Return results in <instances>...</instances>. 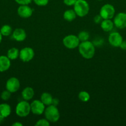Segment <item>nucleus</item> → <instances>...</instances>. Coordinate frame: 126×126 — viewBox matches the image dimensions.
I'll list each match as a JSON object with an SVG mask.
<instances>
[{
    "mask_svg": "<svg viewBox=\"0 0 126 126\" xmlns=\"http://www.w3.org/2000/svg\"><path fill=\"white\" fill-rule=\"evenodd\" d=\"M0 32H1L2 36H8L12 33V28L9 25H4L2 26V27L0 29Z\"/></svg>",
    "mask_w": 126,
    "mask_h": 126,
    "instance_id": "nucleus-21",
    "label": "nucleus"
},
{
    "mask_svg": "<svg viewBox=\"0 0 126 126\" xmlns=\"http://www.w3.org/2000/svg\"><path fill=\"white\" fill-rule=\"evenodd\" d=\"M35 94L34 90L31 87H26L22 91L21 95L24 100L28 101L32 99Z\"/></svg>",
    "mask_w": 126,
    "mask_h": 126,
    "instance_id": "nucleus-16",
    "label": "nucleus"
},
{
    "mask_svg": "<svg viewBox=\"0 0 126 126\" xmlns=\"http://www.w3.org/2000/svg\"><path fill=\"white\" fill-rule=\"evenodd\" d=\"M74 10L77 16L80 17H84L88 14L90 6L85 0H77L74 5Z\"/></svg>",
    "mask_w": 126,
    "mask_h": 126,
    "instance_id": "nucleus-3",
    "label": "nucleus"
},
{
    "mask_svg": "<svg viewBox=\"0 0 126 126\" xmlns=\"http://www.w3.org/2000/svg\"><path fill=\"white\" fill-rule=\"evenodd\" d=\"M79 100L83 102H88L90 98V95L86 91H81L78 95Z\"/></svg>",
    "mask_w": 126,
    "mask_h": 126,
    "instance_id": "nucleus-22",
    "label": "nucleus"
},
{
    "mask_svg": "<svg viewBox=\"0 0 126 126\" xmlns=\"http://www.w3.org/2000/svg\"><path fill=\"white\" fill-rule=\"evenodd\" d=\"M98 1H102V0H98Z\"/></svg>",
    "mask_w": 126,
    "mask_h": 126,
    "instance_id": "nucleus-35",
    "label": "nucleus"
},
{
    "mask_svg": "<svg viewBox=\"0 0 126 126\" xmlns=\"http://www.w3.org/2000/svg\"><path fill=\"white\" fill-rule=\"evenodd\" d=\"M119 47L122 50H126V41H122V43L120 45Z\"/></svg>",
    "mask_w": 126,
    "mask_h": 126,
    "instance_id": "nucleus-30",
    "label": "nucleus"
},
{
    "mask_svg": "<svg viewBox=\"0 0 126 126\" xmlns=\"http://www.w3.org/2000/svg\"><path fill=\"white\" fill-rule=\"evenodd\" d=\"M45 118L49 123H56L60 118V113L56 106L50 105L44 110Z\"/></svg>",
    "mask_w": 126,
    "mask_h": 126,
    "instance_id": "nucleus-2",
    "label": "nucleus"
},
{
    "mask_svg": "<svg viewBox=\"0 0 126 126\" xmlns=\"http://www.w3.org/2000/svg\"><path fill=\"white\" fill-rule=\"evenodd\" d=\"M64 3L67 6H72L75 4L77 0H63Z\"/></svg>",
    "mask_w": 126,
    "mask_h": 126,
    "instance_id": "nucleus-28",
    "label": "nucleus"
},
{
    "mask_svg": "<svg viewBox=\"0 0 126 126\" xmlns=\"http://www.w3.org/2000/svg\"></svg>",
    "mask_w": 126,
    "mask_h": 126,
    "instance_id": "nucleus-36",
    "label": "nucleus"
},
{
    "mask_svg": "<svg viewBox=\"0 0 126 126\" xmlns=\"http://www.w3.org/2000/svg\"><path fill=\"white\" fill-rule=\"evenodd\" d=\"M114 24L116 28L119 29H124L126 28V13L119 12L114 17Z\"/></svg>",
    "mask_w": 126,
    "mask_h": 126,
    "instance_id": "nucleus-10",
    "label": "nucleus"
},
{
    "mask_svg": "<svg viewBox=\"0 0 126 126\" xmlns=\"http://www.w3.org/2000/svg\"><path fill=\"white\" fill-rule=\"evenodd\" d=\"M31 112L35 115H41L45 110V105L41 100H35L30 103Z\"/></svg>",
    "mask_w": 126,
    "mask_h": 126,
    "instance_id": "nucleus-9",
    "label": "nucleus"
},
{
    "mask_svg": "<svg viewBox=\"0 0 126 126\" xmlns=\"http://www.w3.org/2000/svg\"><path fill=\"white\" fill-rule=\"evenodd\" d=\"M2 35L1 34V32H0V44H1V41H2Z\"/></svg>",
    "mask_w": 126,
    "mask_h": 126,
    "instance_id": "nucleus-33",
    "label": "nucleus"
},
{
    "mask_svg": "<svg viewBox=\"0 0 126 126\" xmlns=\"http://www.w3.org/2000/svg\"><path fill=\"white\" fill-rule=\"evenodd\" d=\"M77 14L74 9H68L64 12L63 17L64 20L67 22H72L77 17Z\"/></svg>",
    "mask_w": 126,
    "mask_h": 126,
    "instance_id": "nucleus-19",
    "label": "nucleus"
},
{
    "mask_svg": "<svg viewBox=\"0 0 126 126\" xmlns=\"http://www.w3.org/2000/svg\"><path fill=\"white\" fill-rule=\"evenodd\" d=\"M77 36L80 42L86 41L88 40L89 38H90V34L88 32H86V31H82L79 33Z\"/></svg>",
    "mask_w": 126,
    "mask_h": 126,
    "instance_id": "nucleus-23",
    "label": "nucleus"
},
{
    "mask_svg": "<svg viewBox=\"0 0 126 126\" xmlns=\"http://www.w3.org/2000/svg\"><path fill=\"white\" fill-rule=\"evenodd\" d=\"M12 38L18 42L23 41L27 38V33L23 28H17L12 32Z\"/></svg>",
    "mask_w": 126,
    "mask_h": 126,
    "instance_id": "nucleus-13",
    "label": "nucleus"
},
{
    "mask_svg": "<svg viewBox=\"0 0 126 126\" xmlns=\"http://www.w3.org/2000/svg\"><path fill=\"white\" fill-rule=\"evenodd\" d=\"M11 113V107L7 103L0 104V118H7Z\"/></svg>",
    "mask_w": 126,
    "mask_h": 126,
    "instance_id": "nucleus-15",
    "label": "nucleus"
},
{
    "mask_svg": "<svg viewBox=\"0 0 126 126\" xmlns=\"http://www.w3.org/2000/svg\"><path fill=\"white\" fill-rule=\"evenodd\" d=\"M17 14L21 18H30L33 14V9L28 5H20L17 9Z\"/></svg>",
    "mask_w": 126,
    "mask_h": 126,
    "instance_id": "nucleus-12",
    "label": "nucleus"
},
{
    "mask_svg": "<svg viewBox=\"0 0 126 126\" xmlns=\"http://www.w3.org/2000/svg\"><path fill=\"white\" fill-rule=\"evenodd\" d=\"M11 92H10L9 91H7V89L6 91H2V92L1 93V99L3 100L4 101H7L11 98Z\"/></svg>",
    "mask_w": 126,
    "mask_h": 126,
    "instance_id": "nucleus-25",
    "label": "nucleus"
},
{
    "mask_svg": "<svg viewBox=\"0 0 126 126\" xmlns=\"http://www.w3.org/2000/svg\"><path fill=\"white\" fill-rule=\"evenodd\" d=\"M30 112V104L27 101H21L16 105V113L18 116L24 118L27 116Z\"/></svg>",
    "mask_w": 126,
    "mask_h": 126,
    "instance_id": "nucleus-4",
    "label": "nucleus"
},
{
    "mask_svg": "<svg viewBox=\"0 0 126 126\" xmlns=\"http://www.w3.org/2000/svg\"><path fill=\"white\" fill-rule=\"evenodd\" d=\"M50 123L46 119H40L37 121L35 126H49Z\"/></svg>",
    "mask_w": 126,
    "mask_h": 126,
    "instance_id": "nucleus-24",
    "label": "nucleus"
},
{
    "mask_svg": "<svg viewBox=\"0 0 126 126\" xmlns=\"http://www.w3.org/2000/svg\"><path fill=\"white\" fill-rule=\"evenodd\" d=\"M79 51L82 57L85 59H91L95 54V47L93 43L89 41L80 42L79 46Z\"/></svg>",
    "mask_w": 126,
    "mask_h": 126,
    "instance_id": "nucleus-1",
    "label": "nucleus"
},
{
    "mask_svg": "<svg viewBox=\"0 0 126 126\" xmlns=\"http://www.w3.org/2000/svg\"><path fill=\"white\" fill-rule=\"evenodd\" d=\"M63 44L69 49H74L78 47L80 41L77 36L74 34H69L65 36L63 40Z\"/></svg>",
    "mask_w": 126,
    "mask_h": 126,
    "instance_id": "nucleus-5",
    "label": "nucleus"
},
{
    "mask_svg": "<svg viewBox=\"0 0 126 126\" xmlns=\"http://www.w3.org/2000/svg\"><path fill=\"white\" fill-rule=\"evenodd\" d=\"M33 2L38 6H45L48 4L49 0H33Z\"/></svg>",
    "mask_w": 126,
    "mask_h": 126,
    "instance_id": "nucleus-26",
    "label": "nucleus"
},
{
    "mask_svg": "<svg viewBox=\"0 0 126 126\" xmlns=\"http://www.w3.org/2000/svg\"><path fill=\"white\" fill-rule=\"evenodd\" d=\"M3 118H0V124H1V123H2V121L3 120Z\"/></svg>",
    "mask_w": 126,
    "mask_h": 126,
    "instance_id": "nucleus-34",
    "label": "nucleus"
},
{
    "mask_svg": "<svg viewBox=\"0 0 126 126\" xmlns=\"http://www.w3.org/2000/svg\"><path fill=\"white\" fill-rule=\"evenodd\" d=\"M103 20V18L101 17V16L99 14V15H96V16H95L93 20L95 23L98 24V23H101V22H102Z\"/></svg>",
    "mask_w": 126,
    "mask_h": 126,
    "instance_id": "nucleus-29",
    "label": "nucleus"
},
{
    "mask_svg": "<svg viewBox=\"0 0 126 126\" xmlns=\"http://www.w3.org/2000/svg\"><path fill=\"white\" fill-rule=\"evenodd\" d=\"M53 97L51 94L48 92H44L42 94L40 97V100L44 105L49 106L52 104Z\"/></svg>",
    "mask_w": 126,
    "mask_h": 126,
    "instance_id": "nucleus-18",
    "label": "nucleus"
},
{
    "mask_svg": "<svg viewBox=\"0 0 126 126\" xmlns=\"http://www.w3.org/2000/svg\"><path fill=\"white\" fill-rule=\"evenodd\" d=\"M123 41V38L119 33L112 32L110 33L108 37V41L110 45L114 47H118Z\"/></svg>",
    "mask_w": 126,
    "mask_h": 126,
    "instance_id": "nucleus-11",
    "label": "nucleus"
},
{
    "mask_svg": "<svg viewBox=\"0 0 126 126\" xmlns=\"http://www.w3.org/2000/svg\"><path fill=\"white\" fill-rule=\"evenodd\" d=\"M35 56L34 50L30 47H25L20 50L19 59L23 62H28L33 59Z\"/></svg>",
    "mask_w": 126,
    "mask_h": 126,
    "instance_id": "nucleus-7",
    "label": "nucleus"
},
{
    "mask_svg": "<svg viewBox=\"0 0 126 126\" xmlns=\"http://www.w3.org/2000/svg\"><path fill=\"white\" fill-rule=\"evenodd\" d=\"M59 104V100L58 99V98H53V101H52V104L53 105H54V106H56Z\"/></svg>",
    "mask_w": 126,
    "mask_h": 126,
    "instance_id": "nucleus-31",
    "label": "nucleus"
},
{
    "mask_svg": "<svg viewBox=\"0 0 126 126\" xmlns=\"http://www.w3.org/2000/svg\"><path fill=\"white\" fill-rule=\"evenodd\" d=\"M15 1L19 5H28L33 0H15Z\"/></svg>",
    "mask_w": 126,
    "mask_h": 126,
    "instance_id": "nucleus-27",
    "label": "nucleus"
},
{
    "mask_svg": "<svg viewBox=\"0 0 126 126\" xmlns=\"http://www.w3.org/2000/svg\"><path fill=\"white\" fill-rule=\"evenodd\" d=\"M100 26L104 32H109L113 29L114 24L111 19H103L100 23Z\"/></svg>",
    "mask_w": 126,
    "mask_h": 126,
    "instance_id": "nucleus-17",
    "label": "nucleus"
},
{
    "mask_svg": "<svg viewBox=\"0 0 126 126\" xmlns=\"http://www.w3.org/2000/svg\"><path fill=\"white\" fill-rule=\"evenodd\" d=\"M21 87L20 81L17 78L11 77L8 79L6 84V88L11 93H15L19 91Z\"/></svg>",
    "mask_w": 126,
    "mask_h": 126,
    "instance_id": "nucleus-8",
    "label": "nucleus"
},
{
    "mask_svg": "<svg viewBox=\"0 0 126 126\" xmlns=\"http://www.w3.org/2000/svg\"><path fill=\"white\" fill-rule=\"evenodd\" d=\"M12 126H22V124L21 123H19V122H16V123H13Z\"/></svg>",
    "mask_w": 126,
    "mask_h": 126,
    "instance_id": "nucleus-32",
    "label": "nucleus"
},
{
    "mask_svg": "<svg viewBox=\"0 0 126 126\" xmlns=\"http://www.w3.org/2000/svg\"><path fill=\"white\" fill-rule=\"evenodd\" d=\"M20 50L16 47H12L9 49L7 51V57L11 60H16L18 57H19Z\"/></svg>",
    "mask_w": 126,
    "mask_h": 126,
    "instance_id": "nucleus-20",
    "label": "nucleus"
},
{
    "mask_svg": "<svg viewBox=\"0 0 126 126\" xmlns=\"http://www.w3.org/2000/svg\"><path fill=\"white\" fill-rule=\"evenodd\" d=\"M115 12V8L112 4H106L100 9V15L103 19H112L114 17Z\"/></svg>",
    "mask_w": 126,
    "mask_h": 126,
    "instance_id": "nucleus-6",
    "label": "nucleus"
},
{
    "mask_svg": "<svg viewBox=\"0 0 126 126\" xmlns=\"http://www.w3.org/2000/svg\"><path fill=\"white\" fill-rule=\"evenodd\" d=\"M11 60L5 55H0V72H4L11 66Z\"/></svg>",
    "mask_w": 126,
    "mask_h": 126,
    "instance_id": "nucleus-14",
    "label": "nucleus"
}]
</instances>
